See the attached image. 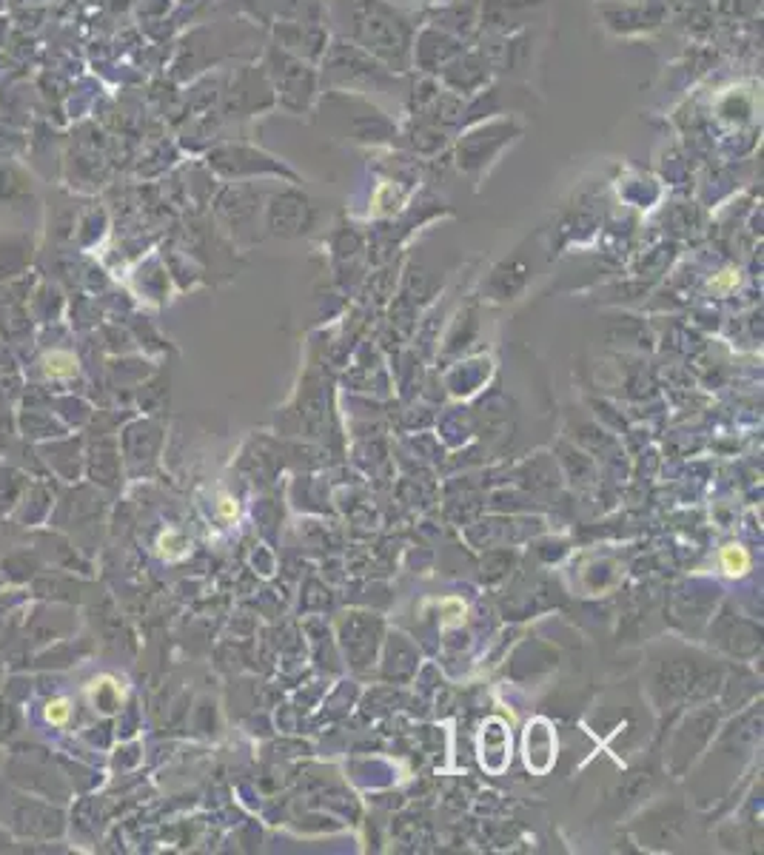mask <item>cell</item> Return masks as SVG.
<instances>
[{
  "label": "cell",
  "mask_w": 764,
  "mask_h": 855,
  "mask_svg": "<svg viewBox=\"0 0 764 855\" xmlns=\"http://www.w3.org/2000/svg\"><path fill=\"white\" fill-rule=\"evenodd\" d=\"M479 761L488 773H502L510 761V732L499 719H488L479 732Z\"/></svg>",
  "instance_id": "1"
},
{
  "label": "cell",
  "mask_w": 764,
  "mask_h": 855,
  "mask_svg": "<svg viewBox=\"0 0 764 855\" xmlns=\"http://www.w3.org/2000/svg\"><path fill=\"white\" fill-rule=\"evenodd\" d=\"M556 758V736L545 719L528 724L525 732V761L533 773H547Z\"/></svg>",
  "instance_id": "2"
},
{
  "label": "cell",
  "mask_w": 764,
  "mask_h": 855,
  "mask_svg": "<svg viewBox=\"0 0 764 855\" xmlns=\"http://www.w3.org/2000/svg\"><path fill=\"white\" fill-rule=\"evenodd\" d=\"M722 567L727 576H744L750 570V554L739 544H724L722 547Z\"/></svg>",
  "instance_id": "3"
},
{
  "label": "cell",
  "mask_w": 764,
  "mask_h": 855,
  "mask_svg": "<svg viewBox=\"0 0 764 855\" xmlns=\"http://www.w3.org/2000/svg\"><path fill=\"white\" fill-rule=\"evenodd\" d=\"M46 374L49 377H72L75 374V359L69 354H52V356H46Z\"/></svg>",
  "instance_id": "4"
},
{
  "label": "cell",
  "mask_w": 764,
  "mask_h": 855,
  "mask_svg": "<svg viewBox=\"0 0 764 855\" xmlns=\"http://www.w3.org/2000/svg\"><path fill=\"white\" fill-rule=\"evenodd\" d=\"M46 719H49L52 724H63V721L69 719V701H66V698H54V701H49V707H46Z\"/></svg>",
  "instance_id": "5"
},
{
  "label": "cell",
  "mask_w": 764,
  "mask_h": 855,
  "mask_svg": "<svg viewBox=\"0 0 764 855\" xmlns=\"http://www.w3.org/2000/svg\"><path fill=\"white\" fill-rule=\"evenodd\" d=\"M736 283H739V274H736V271H722L719 277H713V280H710V288H713V291H719V294H727V291H730L733 285H736Z\"/></svg>",
  "instance_id": "6"
},
{
  "label": "cell",
  "mask_w": 764,
  "mask_h": 855,
  "mask_svg": "<svg viewBox=\"0 0 764 855\" xmlns=\"http://www.w3.org/2000/svg\"><path fill=\"white\" fill-rule=\"evenodd\" d=\"M442 607L453 610V613H448V616H445V625H456V622H462V619H465V604H462L460 599H445V602H442Z\"/></svg>",
  "instance_id": "7"
},
{
  "label": "cell",
  "mask_w": 764,
  "mask_h": 855,
  "mask_svg": "<svg viewBox=\"0 0 764 855\" xmlns=\"http://www.w3.org/2000/svg\"><path fill=\"white\" fill-rule=\"evenodd\" d=\"M217 508H220V516H223V519H234V516H237V502H234L231 496H220V505H217Z\"/></svg>",
  "instance_id": "8"
}]
</instances>
